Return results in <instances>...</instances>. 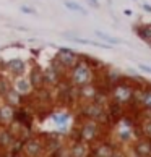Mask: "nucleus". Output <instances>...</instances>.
<instances>
[{"mask_svg": "<svg viewBox=\"0 0 151 157\" xmlns=\"http://www.w3.org/2000/svg\"><path fill=\"white\" fill-rule=\"evenodd\" d=\"M34 120H36V115L34 112L26 107V105H21V107H15L13 110V123L20 125L21 128H25V130L31 131L33 126H34Z\"/></svg>", "mask_w": 151, "mask_h": 157, "instance_id": "20e7f679", "label": "nucleus"}, {"mask_svg": "<svg viewBox=\"0 0 151 157\" xmlns=\"http://www.w3.org/2000/svg\"><path fill=\"white\" fill-rule=\"evenodd\" d=\"M138 68H140L143 73H148V75H151V67H149V65H145V63H140V65H138Z\"/></svg>", "mask_w": 151, "mask_h": 157, "instance_id": "aec40b11", "label": "nucleus"}, {"mask_svg": "<svg viewBox=\"0 0 151 157\" xmlns=\"http://www.w3.org/2000/svg\"><path fill=\"white\" fill-rule=\"evenodd\" d=\"M143 8H145V10H146V11H151V7H149V5H146V3H145V5H143Z\"/></svg>", "mask_w": 151, "mask_h": 157, "instance_id": "b1692460", "label": "nucleus"}, {"mask_svg": "<svg viewBox=\"0 0 151 157\" xmlns=\"http://www.w3.org/2000/svg\"><path fill=\"white\" fill-rule=\"evenodd\" d=\"M89 3H93L94 7H99V3H97V0H89Z\"/></svg>", "mask_w": 151, "mask_h": 157, "instance_id": "5701e85b", "label": "nucleus"}, {"mask_svg": "<svg viewBox=\"0 0 151 157\" xmlns=\"http://www.w3.org/2000/svg\"><path fill=\"white\" fill-rule=\"evenodd\" d=\"M67 81L70 83L75 88H81V86H86V84H91L96 78V73L93 71V68L88 67L85 62H78L77 67H73L70 71L67 73Z\"/></svg>", "mask_w": 151, "mask_h": 157, "instance_id": "f03ea898", "label": "nucleus"}, {"mask_svg": "<svg viewBox=\"0 0 151 157\" xmlns=\"http://www.w3.org/2000/svg\"><path fill=\"white\" fill-rule=\"evenodd\" d=\"M21 10L25 11V13H30V15H33V13H34V11H33L31 8H28V7H21Z\"/></svg>", "mask_w": 151, "mask_h": 157, "instance_id": "412c9836", "label": "nucleus"}, {"mask_svg": "<svg viewBox=\"0 0 151 157\" xmlns=\"http://www.w3.org/2000/svg\"><path fill=\"white\" fill-rule=\"evenodd\" d=\"M106 128L97 121H93V120H77V125L72 128V135L70 139L72 141H83L86 144H94L96 141L106 138V136H111L109 133H106ZM111 130V128H107Z\"/></svg>", "mask_w": 151, "mask_h": 157, "instance_id": "f257e3e1", "label": "nucleus"}, {"mask_svg": "<svg viewBox=\"0 0 151 157\" xmlns=\"http://www.w3.org/2000/svg\"><path fill=\"white\" fill-rule=\"evenodd\" d=\"M96 36H99L102 40H106V42H109V44H119V40L117 39H114V37H111V36H107V34H104V33H101V31H96Z\"/></svg>", "mask_w": 151, "mask_h": 157, "instance_id": "a211bd4d", "label": "nucleus"}, {"mask_svg": "<svg viewBox=\"0 0 151 157\" xmlns=\"http://www.w3.org/2000/svg\"><path fill=\"white\" fill-rule=\"evenodd\" d=\"M26 76H28V79H30V83H31V86H33V89H34V91L46 88V81H44V70L41 68V67L38 65V63H34V65H33L30 70H28Z\"/></svg>", "mask_w": 151, "mask_h": 157, "instance_id": "1a4fd4ad", "label": "nucleus"}, {"mask_svg": "<svg viewBox=\"0 0 151 157\" xmlns=\"http://www.w3.org/2000/svg\"><path fill=\"white\" fill-rule=\"evenodd\" d=\"M111 157H130V155L127 154V151H125V147H124V146H119V144H117V146L114 147Z\"/></svg>", "mask_w": 151, "mask_h": 157, "instance_id": "f3484780", "label": "nucleus"}, {"mask_svg": "<svg viewBox=\"0 0 151 157\" xmlns=\"http://www.w3.org/2000/svg\"><path fill=\"white\" fill-rule=\"evenodd\" d=\"M11 88L18 92V94H21L23 97H30L33 94V91H34L26 75H25V76H18V78L11 79Z\"/></svg>", "mask_w": 151, "mask_h": 157, "instance_id": "9b49d317", "label": "nucleus"}, {"mask_svg": "<svg viewBox=\"0 0 151 157\" xmlns=\"http://www.w3.org/2000/svg\"><path fill=\"white\" fill-rule=\"evenodd\" d=\"M3 73L8 78H18V76H25L28 73V63L23 59H11L3 62Z\"/></svg>", "mask_w": 151, "mask_h": 157, "instance_id": "0eeeda50", "label": "nucleus"}, {"mask_svg": "<svg viewBox=\"0 0 151 157\" xmlns=\"http://www.w3.org/2000/svg\"><path fill=\"white\" fill-rule=\"evenodd\" d=\"M50 120L55 123V126L60 130V133L65 131H72V128L75 125H72V115L68 110H60V112H50Z\"/></svg>", "mask_w": 151, "mask_h": 157, "instance_id": "6e6552de", "label": "nucleus"}, {"mask_svg": "<svg viewBox=\"0 0 151 157\" xmlns=\"http://www.w3.org/2000/svg\"><path fill=\"white\" fill-rule=\"evenodd\" d=\"M7 157H26V155L23 154V152H18V154H8Z\"/></svg>", "mask_w": 151, "mask_h": 157, "instance_id": "4be33fe9", "label": "nucleus"}, {"mask_svg": "<svg viewBox=\"0 0 151 157\" xmlns=\"http://www.w3.org/2000/svg\"><path fill=\"white\" fill-rule=\"evenodd\" d=\"M65 5H67V7L68 8H72V10H77V11H80V13H86V11H85V8L83 7H80V5H77V3H73V2H65Z\"/></svg>", "mask_w": 151, "mask_h": 157, "instance_id": "6ab92c4d", "label": "nucleus"}, {"mask_svg": "<svg viewBox=\"0 0 151 157\" xmlns=\"http://www.w3.org/2000/svg\"><path fill=\"white\" fill-rule=\"evenodd\" d=\"M132 157H151V141L145 138H137L130 144Z\"/></svg>", "mask_w": 151, "mask_h": 157, "instance_id": "9d476101", "label": "nucleus"}, {"mask_svg": "<svg viewBox=\"0 0 151 157\" xmlns=\"http://www.w3.org/2000/svg\"><path fill=\"white\" fill-rule=\"evenodd\" d=\"M23 154L26 157H47L42 135H30L23 141Z\"/></svg>", "mask_w": 151, "mask_h": 157, "instance_id": "7ed1b4c3", "label": "nucleus"}, {"mask_svg": "<svg viewBox=\"0 0 151 157\" xmlns=\"http://www.w3.org/2000/svg\"><path fill=\"white\" fill-rule=\"evenodd\" d=\"M13 107L0 102V126H10L13 123Z\"/></svg>", "mask_w": 151, "mask_h": 157, "instance_id": "4468645a", "label": "nucleus"}, {"mask_svg": "<svg viewBox=\"0 0 151 157\" xmlns=\"http://www.w3.org/2000/svg\"><path fill=\"white\" fill-rule=\"evenodd\" d=\"M11 89V78H8L5 73L0 71V99H3V96Z\"/></svg>", "mask_w": 151, "mask_h": 157, "instance_id": "dca6fc26", "label": "nucleus"}, {"mask_svg": "<svg viewBox=\"0 0 151 157\" xmlns=\"http://www.w3.org/2000/svg\"><path fill=\"white\" fill-rule=\"evenodd\" d=\"M54 59L59 62V65L62 67L63 71L68 73L73 67L78 65V62H80V54H77L75 50L68 49V47H62L59 52H57V55L54 57Z\"/></svg>", "mask_w": 151, "mask_h": 157, "instance_id": "39448f33", "label": "nucleus"}, {"mask_svg": "<svg viewBox=\"0 0 151 157\" xmlns=\"http://www.w3.org/2000/svg\"><path fill=\"white\" fill-rule=\"evenodd\" d=\"M135 31H137L138 37L141 40H145L146 44L151 45V25H141V26H138Z\"/></svg>", "mask_w": 151, "mask_h": 157, "instance_id": "2eb2a0df", "label": "nucleus"}, {"mask_svg": "<svg viewBox=\"0 0 151 157\" xmlns=\"http://www.w3.org/2000/svg\"><path fill=\"white\" fill-rule=\"evenodd\" d=\"M2 102H5V104H8V105H11V107H21V105H25L26 104V97H23L21 94H18L13 88H11L7 94L3 96V99H2Z\"/></svg>", "mask_w": 151, "mask_h": 157, "instance_id": "ddd939ff", "label": "nucleus"}, {"mask_svg": "<svg viewBox=\"0 0 151 157\" xmlns=\"http://www.w3.org/2000/svg\"><path fill=\"white\" fill-rule=\"evenodd\" d=\"M70 147V152H72V157H89V144H86L83 141H72L68 144Z\"/></svg>", "mask_w": 151, "mask_h": 157, "instance_id": "f8f14e48", "label": "nucleus"}, {"mask_svg": "<svg viewBox=\"0 0 151 157\" xmlns=\"http://www.w3.org/2000/svg\"><path fill=\"white\" fill-rule=\"evenodd\" d=\"M117 144L114 143V139L111 136H106L96 141L94 144H91L89 147V157H111L114 147Z\"/></svg>", "mask_w": 151, "mask_h": 157, "instance_id": "423d86ee", "label": "nucleus"}]
</instances>
